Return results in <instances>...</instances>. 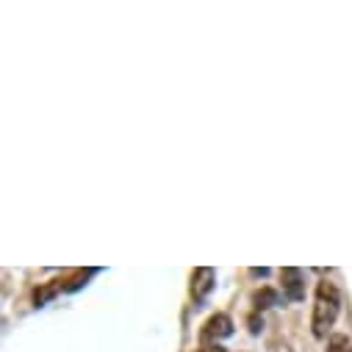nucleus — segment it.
I'll return each instance as SVG.
<instances>
[{
    "mask_svg": "<svg viewBox=\"0 0 352 352\" xmlns=\"http://www.w3.org/2000/svg\"><path fill=\"white\" fill-rule=\"evenodd\" d=\"M338 308H341V297L338 289L330 280H322L316 286V297H314V316H311V327L316 338H324L330 333V327L338 319Z\"/></svg>",
    "mask_w": 352,
    "mask_h": 352,
    "instance_id": "1",
    "label": "nucleus"
},
{
    "mask_svg": "<svg viewBox=\"0 0 352 352\" xmlns=\"http://www.w3.org/2000/svg\"><path fill=\"white\" fill-rule=\"evenodd\" d=\"M228 336H233V319H230L228 314H214V316L203 324V330H200V338H203L206 344H217V341H222V338H228Z\"/></svg>",
    "mask_w": 352,
    "mask_h": 352,
    "instance_id": "2",
    "label": "nucleus"
},
{
    "mask_svg": "<svg viewBox=\"0 0 352 352\" xmlns=\"http://www.w3.org/2000/svg\"><path fill=\"white\" fill-rule=\"evenodd\" d=\"M280 283H283V294L294 302H300L305 297V283H302V272L294 270V267H286L280 270Z\"/></svg>",
    "mask_w": 352,
    "mask_h": 352,
    "instance_id": "3",
    "label": "nucleus"
},
{
    "mask_svg": "<svg viewBox=\"0 0 352 352\" xmlns=\"http://www.w3.org/2000/svg\"><path fill=\"white\" fill-rule=\"evenodd\" d=\"M214 280H217V275H214L211 267H200V270H195V275H192V300H195V302H203V300L211 294Z\"/></svg>",
    "mask_w": 352,
    "mask_h": 352,
    "instance_id": "4",
    "label": "nucleus"
},
{
    "mask_svg": "<svg viewBox=\"0 0 352 352\" xmlns=\"http://www.w3.org/2000/svg\"><path fill=\"white\" fill-rule=\"evenodd\" d=\"M252 305H255V311H263V308H272V305H278V292H272V289H258L255 294H252Z\"/></svg>",
    "mask_w": 352,
    "mask_h": 352,
    "instance_id": "5",
    "label": "nucleus"
},
{
    "mask_svg": "<svg viewBox=\"0 0 352 352\" xmlns=\"http://www.w3.org/2000/svg\"><path fill=\"white\" fill-rule=\"evenodd\" d=\"M352 346H349V341H346V336H333L330 338V346H327V352H349Z\"/></svg>",
    "mask_w": 352,
    "mask_h": 352,
    "instance_id": "6",
    "label": "nucleus"
},
{
    "mask_svg": "<svg viewBox=\"0 0 352 352\" xmlns=\"http://www.w3.org/2000/svg\"><path fill=\"white\" fill-rule=\"evenodd\" d=\"M197 352H228L225 346H219V344H203Z\"/></svg>",
    "mask_w": 352,
    "mask_h": 352,
    "instance_id": "7",
    "label": "nucleus"
},
{
    "mask_svg": "<svg viewBox=\"0 0 352 352\" xmlns=\"http://www.w3.org/2000/svg\"><path fill=\"white\" fill-rule=\"evenodd\" d=\"M258 324H261V322H258V316H250V330H252V333H258V330H261Z\"/></svg>",
    "mask_w": 352,
    "mask_h": 352,
    "instance_id": "8",
    "label": "nucleus"
},
{
    "mask_svg": "<svg viewBox=\"0 0 352 352\" xmlns=\"http://www.w3.org/2000/svg\"><path fill=\"white\" fill-rule=\"evenodd\" d=\"M349 352H352V349H349Z\"/></svg>",
    "mask_w": 352,
    "mask_h": 352,
    "instance_id": "9",
    "label": "nucleus"
}]
</instances>
